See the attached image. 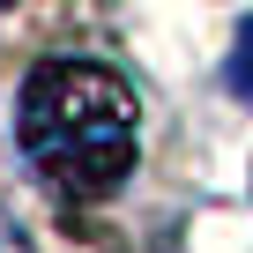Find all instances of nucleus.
Instances as JSON below:
<instances>
[{
    "label": "nucleus",
    "instance_id": "f257e3e1",
    "mask_svg": "<svg viewBox=\"0 0 253 253\" xmlns=\"http://www.w3.org/2000/svg\"><path fill=\"white\" fill-rule=\"evenodd\" d=\"M142 142V104L104 60H38L23 82V149L67 194H104L126 179Z\"/></svg>",
    "mask_w": 253,
    "mask_h": 253
},
{
    "label": "nucleus",
    "instance_id": "f03ea898",
    "mask_svg": "<svg viewBox=\"0 0 253 253\" xmlns=\"http://www.w3.org/2000/svg\"><path fill=\"white\" fill-rule=\"evenodd\" d=\"M223 82H231V97H246V104H253V15L238 23V45H231V67H223Z\"/></svg>",
    "mask_w": 253,
    "mask_h": 253
},
{
    "label": "nucleus",
    "instance_id": "7ed1b4c3",
    "mask_svg": "<svg viewBox=\"0 0 253 253\" xmlns=\"http://www.w3.org/2000/svg\"><path fill=\"white\" fill-rule=\"evenodd\" d=\"M0 8H15V0H0Z\"/></svg>",
    "mask_w": 253,
    "mask_h": 253
}]
</instances>
